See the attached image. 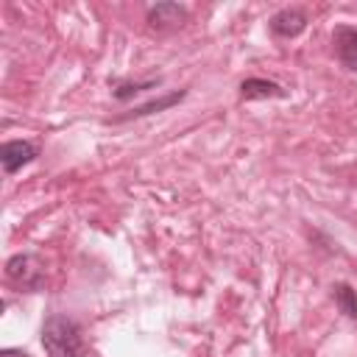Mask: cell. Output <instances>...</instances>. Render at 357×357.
Segmentation results:
<instances>
[{
    "mask_svg": "<svg viewBox=\"0 0 357 357\" xmlns=\"http://www.w3.org/2000/svg\"><path fill=\"white\" fill-rule=\"evenodd\" d=\"M42 346L47 357H81L84 354L81 326L67 315H50L42 326Z\"/></svg>",
    "mask_w": 357,
    "mask_h": 357,
    "instance_id": "cell-1",
    "label": "cell"
},
{
    "mask_svg": "<svg viewBox=\"0 0 357 357\" xmlns=\"http://www.w3.org/2000/svg\"><path fill=\"white\" fill-rule=\"evenodd\" d=\"M6 276L22 290H39L45 282V268L33 254H17L6 262Z\"/></svg>",
    "mask_w": 357,
    "mask_h": 357,
    "instance_id": "cell-2",
    "label": "cell"
},
{
    "mask_svg": "<svg viewBox=\"0 0 357 357\" xmlns=\"http://www.w3.org/2000/svg\"><path fill=\"white\" fill-rule=\"evenodd\" d=\"M33 159H36V145H31L25 139H11V142H3V148H0V162H3L6 173H14Z\"/></svg>",
    "mask_w": 357,
    "mask_h": 357,
    "instance_id": "cell-3",
    "label": "cell"
},
{
    "mask_svg": "<svg viewBox=\"0 0 357 357\" xmlns=\"http://www.w3.org/2000/svg\"><path fill=\"white\" fill-rule=\"evenodd\" d=\"M184 20H187V11H184V6H178V3H159V6H153V8L148 11V22H151V28H156V31L176 28V25H181Z\"/></svg>",
    "mask_w": 357,
    "mask_h": 357,
    "instance_id": "cell-4",
    "label": "cell"
},
{
    "mask_svg": "<svg viewBox=\"0 0 357 357\" xmlns=\"http://www.w3.org/2000/svg\"><path fill=\"white\" fill-rule=\"evenodd\" d=\"M307 28V17L298 8H282L279 14L271 17V31L276 36H298Z\"/></svg>",
    "mask_w": 357,
    "mask_h": 357,
    "instance_id": "cell-5",
    "label": "cell"
},
{
    "mask_svg": "<svg viewBox=\"0 0 357 357\" xmlns=\"http://www.w3.org/2000/svg\"><path fill=\"white\" fill-rule=\"evenodd\" d=\"M335 50L337 59L357 73V28H337L335 31Z\"/></svg>",
    "mask_w": 357,
    "mask_h": 357,
    "instance_id": "cell-6",
    "label": "cell"
},
{
    "mask_svg": "<svg viewBox=\"0 0 357 357\" xmlns=\"http://www.w3.org/2000/svg\"><path fill=\"white\" fill-rule=\"evenodd\" d=\"M240 95L245 100H257V98H284V89L273 81H262V78H248L240 86Z\"/></svg>",
    "mask_w": 357,
    "mask_h": 357,
    "instance_id": "cell-7",
    "label": "cell"
},
{
    "mask_svg": "<svg viewBox=\"0 0 357 357\" xmlns=\"http://www.w3.org/2000/svg\"><path fill=\"white\" fill-rule=\"evenodd\" d=\"M335 301H337L340 312H346L349 318H357V293L349 284H337L335 287Z\"/></svg>",
    "mask_w": 357,
    "mask_h": 357,
    "instance_id": "cell-8",
    "label": "cell"
},
{
    "mask_svg": "<svg viewBox=\"0 0 357 357\" xmlns=\"http://www.w3.org/2000/svg\"><path fill=\"white\" fill-rule=\"evenodd\" d=\"M0 357H28L25 351H20V349H3L0 351Z\"/></svg>",
    "mask_w": 357,
    "mask_h": 357,
    "instance_id": "cell-9",
    "label": "cell"
}]
</instances>
